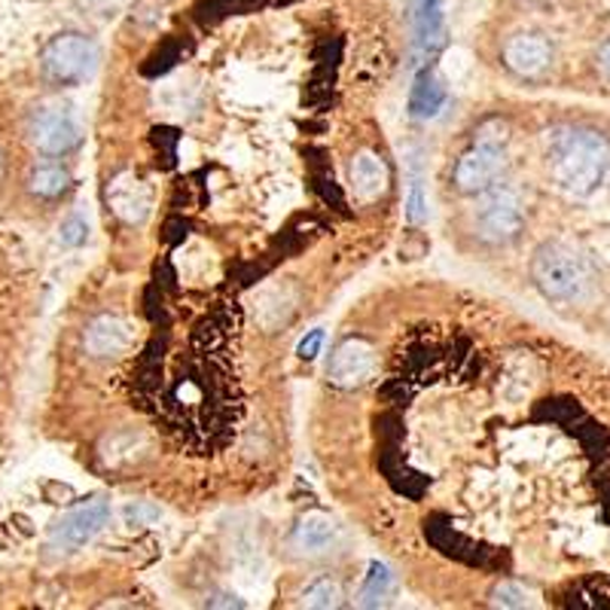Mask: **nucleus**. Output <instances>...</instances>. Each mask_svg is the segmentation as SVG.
<instances>
[{
	"instance_id": "obj_15",
	"label": "nucleus",
	"mask_w": 610,
	"mask_h": 610,
	"mask_svg": "<svg viewBox=\"0 0 610 610\" xmlns=\"http://www.w3.org/2000/svg\"><path fill=\"white\" fill-rule=\"evenodd\" d=\"M336 540V522L323 513H309L293 531V543L302 552H321Z\"/></svg>"
},
{
	"instance_id": "obj_20",
	"label": "nucleus",
	"mask_w": 610,
	"mask_h": 610,
	"mask_svg": "<svg viewBox=\"0 0 610 610\" xmlns=\"http://www.w3.org/2000/svg\"><path fill=\"white\" fill-rule=\"evenodd\" d=\"M407 220L412 223V227H421V223H428V196H424V187H421V180H412V187H409Z\"/></svg>"
},
{
	"instance_id": "obj_4",
	"label": "nucleus",
	"mask_w": 610,
	"mask_h": 610,
	"mask_svg": "<svg viewBox=\"0 0 610 610\" xmlns=\"http://www.w3.org/2000/svg\"><path fill=\"white\" fill-rule=\"evenodd\" d=\"M98 61L96 43L86 34L77 31H64L56 34L40 56V68L52 83H80L86 80Z\"/></svg>"
},
{
	"instance_id": "obj_22",
	"label": "nucleus",
	"mask_w": 610,
	"mask_h": 610,
	"mask_svg": "<svg viewBox=\"0 0 610 610\" xmlns=\"http://www.w3.org/2000/svg\"><path fill=\"white\" fill-rule=\"evenodd\" d=\"M321 348H323V330H311L300 346H297V354H300L302 360H314L318 354H321Z\"/></svg>"
},
{
	"instance_id": "obj_2",
	"label": "nucleus",
	"mask_w": 610,
	"mask_h": 610,
	"mask_svg": "<svg viewBox=\"0 0 610 610\" xmlns=\"http://www.w3.org/2000/svg\"><path fill=\"white\" fill-rule=\"evenodd\" d=\"M531 278L538 290L552 302H574L587 290V266L568 244L547 241L531 257Z\"/></svg>"
},
{
	"instance_id": "obj_11",
	"label": "nucleus",
	"mask_w": 610,
	"mask_h": 610,
	"mask_svg": "<svg viewBox=\"0 0 610 610\" xmlns=\"http://www.w3.org/2000/svg\"><path fill=\"white\" fill-rule=\"evenodd\" d=\"M412 43L419 56H433L446 43V10L443 0H412Z\"/></svg>"
},
{
	"instance_id": "obj_16",
	"label": "nucleus",
	"mask_w": 610,
	"mask_h": 610,
	"mask_svg": "<svg viewBox=\"0 0 610 610\" xmlns=\"http://www.w3.org/2000/svg\"><path fill=\"white\" fill-rule=\"evenodd\" d=\"M394 587V571L384 562H372L370 571H367V580H363V589H360V604H363V608H379V604H384V601L391 599Z\"/></svg>"
},
{
	"instance_id": "obj_12",
	"label": "nucleus",
	"mask_w": 610,
	"mask_h": 610,
	"mask_svg": "<svg viewBox=\"0 0 610 610\" xmlns=\"http://www.w3.org/2000/svg\"><path fill=\"white\" fill-rule=\"evenodd\" d=\"M108 202L113 214L126 223H141L150 214V190H147L144 180H138L134 174H120L110 183Z\"/></svg>"
},
{
	"instance_id": "obj_10",
	"label": "nucleus",
	"mask_w": 610,
	"mask_h": 610,
	"mask_svg": "<svg viewBox=\"0 0 610 610\" xmlns=\"http://www.w3.org/2000/svg\"><path fill=\"white\" fill-rule=\"evenodd\" d=\"M134 342V327L120 314H101L86 327L83 346L92 358H110L129 351Z\"/></svg>"
},
{
	"instance_id": "obj_14",
	"label": "nucleus",
	"mask_w": 610,
	"mask_h": 610,
	"mask_svg": "<svg viewBox=\"0 0 610 610\" xmlns=\"http://www.w3.org/2000/svg\"><path fill=\"white\" fill-rule=\"evenodd\" d=\"M348 174H351V190L363 202L379 199L388 190V166L382 162V156H376L372 150H360L351 159V171Z\"/></svg>"
},
{
	"instance_id": "obj_18",
	"label": "nucleus",
	"mask_w": 610,
	"mask_h": 610,
	"mask_svg": "<svg viewBox=\"0 0 610 610\" xmlns=\"http://www.w3.org/2000/svg\"><path fill=\"white\" fill-rule=\"evenodd\" d=\"M302 604L306 608H318V610H330L342 604V589L333 580H314L311 587H306L302 592Z\"/></svg>"
},
{
	"instance_id": "obj_7",
	"label": "nucleus",
	"mask_w": 610,
	"mask_h": 610,
	"mask_svg": "<svg viewBox=\"0 0 610 610\" xmlns=\"http://www.w3.org/2000/svg\"><path fill=\"white\" fill-rule=\"evenodd\" d=\"M503 166H507V156H503V147L494 144H473L467 150L456 166V187L467 196H479L489 187H494V180L503 174Z\"/></svg>"
},
{
	"instance_id": "obj_6",
	"label": "nucleus",
	"mask_w": 610,
	"mask_h": 610,
	"mask_svg": "<svg viewBox=\"0 0 610 610\" xmlns=\"http://www.w3.org/2000/svg\"><path fill=\"white\" fill-rule=\"evenodd\" d=\"M28 134H31V144L40 153L49 156L71 153L73 147L83 141L80 122L73 117V110L64 108V104H43V108H37L31 122H28Z\"/></svg>"
},
{
	"instance_id": "obj_8",
	"label": "nucleus",
	"mask_w": 610,
	"mask_h": 610,
	"mask_svg": "<svg viewBox=\"0 0 610 610\" xmlns=\"http://www.w3.org/2000/svg\"><path fill=\"white\" fill-rule=\"evenodd\" d=\"M552 43L543 34H534V31H522L507 40L503 47V64L522 77V80H531V77H540L552 64Z\"/></svg>"
},
{
	"instance_id": "obj_21",
	"label": "nucleus",
	"mask_w": 610,
	"mask_h": 610,
	"mask_svg": "<svg viewBox=\"0 0 610 610\" xmlns=\"http://www.w3.org/2000/svg\"><path fill=\"white\" fill-rule=\"evenodd\" d=\"M59 239L61 244H68V248H80V244H86V239H89V227H86L83 217H68V220L61 223Z\"/></svg>"
},
{
	"instance_id": "obj_3",
	"label": "nucleus",
	"mask_w": 610,
	"mask_h": 610,
	"mask_svg": "<svg viewBox=\"0 0 610 610\" xmlns=\"http://www.w3.org/2000/svg\"><path fill=\"white\" fill-rule=\"evenodd\" d=\"M526 227V208L519 192L510 187H489L479 192L477 204V232L489 244H507Z\"/></svg>"
},
{
	"instance_id": "obj_19",
	"label": "nucleus",
	"mask_w": 610,
	"mask_h": 610,
	"mask_svg": "<svg viewBox=\"0 0 610 610\" xmlns=\"http://www.w3.org/2000/svg\"><path fill=\"white\" fill-rule=\"evenodd\" d=\"M491 604H498V608H531L534 596L519 583H501L491 592Z\"/></svg>"
},
{
	"instance_id": "obj_23",
	"label": "nucleus",
	"mask_w": 610,
	"mask_h": 610,
	"mask_svg": "<svg viewBox=\"0 0 610 610\" xmlns=\"http://www.w3.org/2000/svg\"><path fill=\"white\" fill-rule=\"evenodd\" d=\"M599 68L604 71V77L610 80V40H604L599 49Z\"/></svg>"
},
{
	"instance_id": "obj_13",
	"label": "nucleus",
	"mask_w": 610,
	"mask_h": 610,
	"mask_svg": "<svg viewBox=\"0 0 610 610\" xmlns=\"http://www.w3.org/2000/svg\"><path fill=\"white\" fill-rule=\"evenodd\" d=\"M446 101H449L446 80L433 68H424L416 77L412 96H409V113H412V120H433L446 108Z\"/></svg>"
},
{
	"instance_id": "obj_17",
	"label": "nucleus",
	"mask_w": 610,
	"mask_h": 610,
	"mask_svg": "<svg viewBox=\"0 0 610 610\" xmlns=\"http://www.w3.org/2000/svg\"><path fill=\"white\" fill-rule=\"evenodd\" d=\"M28 183H31V192L43 196V199H52V196H59V192L68 190L71 174H68L61 166H40L34 174H31Z\"/></svg>"
},
{
	"instance_id": "obj_24",
	"label": "nucleus",
	"mask_w": 610,
	"mask_h": 610,
	"mask_svg": "<svg viewBox=\"0 0 610 610\" xmlns=\"http://www.w3.org/2000/svg\"><path fill=\"white\" fill-rule=\"evenodd\" d=\"M0 171H3V159H0Z\"/></svg>"
},
{
	"instance_id": "obj_5",
	"label": "nucleus",
	"mask_w": 610,
	"mask_h": 610,
	"mask_svg": "<svg viewBox=\"0 0 610 610\" xmlns=\"http://www.w3.org/2000/svg\"><path fill=\"white\" fill-rule=\"evenodd\" d=\"M110 501L108 498H89V501L77 503L73 510L61 516L59 522L49 531V547L59 552L83 550L86 543L98 538V531L108 526Z\"/></svg>"
},
{
	"instance_id": "obj_1",
	"label": "nucleus",
	"mask_w": 610,
	"mask_h": 610,
	"mask_svg": "<svg viewBox=\"0 0 610 610\" xmlns=\"http://www.w3.org/2000/svg\"><path fill=\"white\" fill-rule=\"evenodd\" d=\"M610 166L608 138L592 129H564L552 138L550 171L559 190L568 196H589Z\"/></svg>"
},
{
	"instance_id": "obj_9",
	"label": "nucleus",
	"mask_w": 610,
	"mask_h": 610,
	"mask_svg": "<svg viewBox=\"0 0 610 610\" xmlns=\"http://www.w3.org/2000/svg\"><path fill=\"white\" fill-rule=\"evenodd\" d=\"M372 363H376V351L367 339H346L342 346H336L327 376L339 388H354L370 376Z\"/></svg>"
}]
</instances>
